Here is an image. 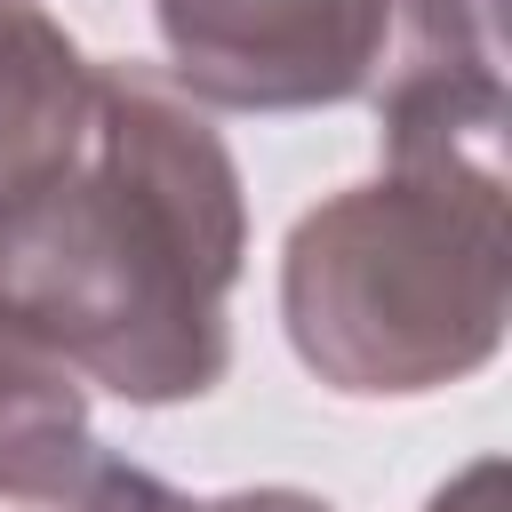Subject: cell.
<instances>
[{
    "label": "cell",
    "instance_id": "obj_1",
    "mask_svg": "<svg viewBox=\"0 0 512 512\" xmlns=\"http://www.w3.org/2000/svg\"><path fill=\"white\" fill-rule=\"evenodd\" d=\"M240 264V168L152 64H96L80 144L0 192V328L128 408L224 384Z\"/></svg>",
    "mask_w": 512,
    "mask_h": 512
},
{
    "label": "cell",
    "instance_id": "obj_2",
    "mask_svg": "<svg viewBox=\"0 0 512 512\" xmlns=\"http://www.w3.org/2000/svg\"><path fill=\"white\" fill-rule=\"evenodd\" d=\"M376 120L384 176L288 224L280 320L328 392L416 400L488 368L512 320L504 72L416 80Z\"/></svg>",
    "mask_w": 512,
    "mask_h": 512
},
{
    "label": "cell",
    "instance_id": "obj_3",
    "mask_svg": "<svg viewBox=\"0 0 512 512\" xmlns=\"http://www.w3.org/2000/svg\"><path fill=\"white\" fill-rule=\"evenodd\" d=\"M168 88L200 112L384 104L416 80L496 72L480 0H152Z\"/></svg>",
    "mask_w": 512,
    "mask_h": 512
},
{
    "label": "cell",
    "instance_id": "obj_4",
    "mask_svg": "<svg viewBox=\"0 0 512 512\" xmlns=\"http://www.w3.org/2000/svg\"><path fill=\"white\" fill-rule=\"evenodd\" d=\"M96 64L40 0H0V192L80 144Z\"/></svg>",
    "mask_w": 512,
    "mask_h": 512
},
{
    "label": "cell",
    "instance_id": "obj_5",
    "mask_svg": "<svg viewBox=\"0 0 512 512\" xmlns=\"http://www.w3.org/2000/svg\"><path fill=\"white\" fill-rule=\"evenodd\" d=\"M96 456L88 392L0 328V504H48L64 496Z\"/></svg>",
    "mask_w": 512,
    "mask_h": 512
},
{
    "label": "cell",
    "instance_id": "obj_6",
    "mask_svg": "<svg viewBox=\"0 0 512 512\" xmlns=\"http://www.w3.org/2000/svg\"><path fill=\"white\" fill-rule=\"evenodd\" d=\"M8 512H192V496L184 488H168L160 472H144V464H128V456H88V472L64 488V496H48V504H8Z\"/></svg>",
    "mask_w": 512,
    "mask_h": 512
},
{
    "label": "cell",
    "instance_id": "obj_7",
    "mask_svg": "<svg viewBox=\"0 0 512 512\" xmlns=\"http://www.w3.org/2000/svg\"><path fill=\"white\" fill-rule=\"evenodd\" d=\"M424 512H504V464H496V456L464 464L448 488H432V504H424Z\"/></svg>",
    "mask_w": 512,
    "mask_h": 512
},
{
    "label": "cell",
    "instance_id": "obj_8",
    "mask_svg": "<svg viewBox=\"0 0 512 512\" xmlns=\"http://www.w3.org/2000/svg\"><path fill=\"white\" fill-rule=\"evenodd\" d=\"M192 512H328V504L304 496V488H232V496H208Z\"/></svg>",
    "mask_w": 512,
    "mask_h": 512
}]
</instances>
